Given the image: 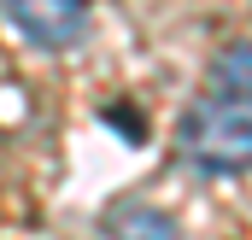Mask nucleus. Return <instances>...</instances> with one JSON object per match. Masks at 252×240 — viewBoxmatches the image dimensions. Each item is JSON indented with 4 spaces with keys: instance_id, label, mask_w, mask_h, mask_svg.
<instances>
[{
    "instance_id": "nucleus-3",
    "label": "nucleus",
    "mask_w": 252,
    "mask_h": 240,
    "mask_svg": "<svg viewBox=\"0 0 252 240\" xmlns=\"http://www.w3.org/2000/svg\"><path fill=\"white\" fill-rule=\"evenodd\" d=\"M211 88H217V100L252 106V41H229V47L211 59Z\"/></svg>"
},
{
    "instance_id": "nucleus-1",
    "label": "nucleus",
    "mask_w": 252,
    "mask_h": 240,
    "mask_svg": "<svg viewBox=\"0 0 252 240\" xmlns=\"http://www.w3.org/2000/svg\"><path fill=\"white\" fill-rule=\"evenodd\" d=\"M176 147L205 176H241L252 170V106L241 100H199L176 123Z\"/></svg>"
},
{
    "instance_id": "nucleus-4",
    "label": "nucleus",
    "mask_w": 252,
    "mask_h": 240,
    "mask_svg": "<svg viewBox=\"0 0 252 240\" xmlns=\"http://www.w3.org/2000/svg\"><path fill=\"white\" fill-rule=\"evenodd\" d=\"M106 240H182V235L158 205H118L106 217Z\"/></svg>"
},
{
    "instance_id": "nucleus-2",
    "label": "nucleus",
    "mask_w": 252,
    "mask_h": 240,
    "mask_svg": "<svg viewBox=\"0 0 252 240\" xmlns=\"http://www.w3.org/2000/svg\"><path fill=\"white\" fill-rule=\"evenodd\" d=\"M12 30L47 53H64L88 35V0H0Z\"/></svg>"
}]
</instances>
